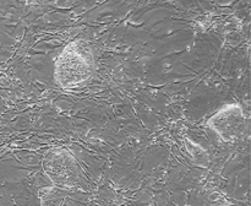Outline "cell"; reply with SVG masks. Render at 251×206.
Wrapping results in <instances>:
<instances>
[{"label":"cell","instance_id":"obj_1","mask_svg":"<svg viewBox=\"0 0 251 206\" xmlns=\"http://www.w3.org/2000/svg\"><path fill=\"white\" fill-rule=\"evenodd\" d=\"M95 73V59L83 41L69 43L54 63V77L61 88L71 90L85 85Z\"/></svg>","mask_w":251,"mask_h":206},{"label":"cell","instance_id":"obj_2","mask_svg":"<svg viewBox=\"0 0 251 206\" xmlns=\"http://www.w3.org/2000/svg\"><path fill=\"white\" fill-rule=\"evenodd\" d=\"M207 125L225 141H235L247 130V118L239 104H226L208 119Z\"/></svg>","mask_w":251,"mask_h":206},{"label":"cell","instance_id":"obj_3","mask_svg":"<svg viewBox=\"0 0 251 206\" xmlns=\"http://www.w3.org/2000/svg\"><path fill=\"white\" fill-rule=\"evenodd\" d=\"M47 176L54 184L63 188L74 185L78 178L77 163L65 150H53L47 154L43 162Z\"/></svg>","mask_w":251,"mask_h":206}]
</instances>
